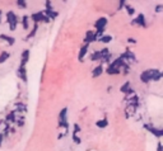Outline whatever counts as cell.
Wrapping results in <instances>:
<instances>
[{"mask_svg": "<svg viewBox=\"0 0 163 151\" xmlns=\"http://www.w3.org/2000/svg\"><path fill=\"white\" fill-rule=\"evenodd\" d=\"M162 77V72L159 70H157V69H150V70H147V71H144L140 74V80L143 83H149L150 80H159Z\"/></svg>", "mask_w": 163, "mask_h": 151, "instance_id": "obj_1", "label": "cell"}, {"mask_svg": "<svg viewBox=\"0 0 163 151\" xmlns=\"http://www.w3.org/2000/svg\"><path fill=\"white\" fill-rule=\"evenodd\" d=\"M66 112H68V108H63L60 111V114H59V126L60 127H64L66 131H68V121H66Z\"/></svg>", "mask_w": 163, "mask_h": 151, "instance_id": "obj_2", "label": "cell"}, {"mask_svg": "<svg viewBox=\"0 0 163 151\" xmlns=\"http://www.w3.org/2000/svg\"><path fill=\"white\" fill-rule=\"evenodd\" d=\"M7 18H8V23H9V28L11 29V31H14V29L17 28V17L14 14V11H8L7 14Z\"/></svg>", "mask_w": 163, "mask_h": 151, "instance_id": "obj_3", "label": "cell"}, {"mask_svg": "<svg viewBox=\"0 0 163 151\" xmlns=\"http://www.w3.org/2000/svg\"><path fill=\"white\" fill-rule=\"evenodd\" d=\"M32 19L34 20V24H37L38 22H45V23H49L50 22V19L47 18L45 14H44V11H38V13H34V14H32Z\"/></svg>", "mask_w": 163, "mask_h": 151, "instance_id": "obj_4", "label": "cell"}, {"mask_svg": "<svg viewBox=\"0 0 163 151\" xmlns=\"http://www.w3.org/2000/svg\"><path fill=\"white\" fill-rule=\"evenodd\" d=\"M132 26H139V27H147V23H145V17L144 14H139L136 17V19H134L131 22Z\"/></svg>", "mask_w": 163, "mask_h": 151, "instance_id": "obj_5", "label": "cell"}, {"mask_svg": "<svg viewBox=\"0 0 163 151\" xmlns=\"http://www.w3.org/2000/svg\"><path fill=\"white\" fill-rule=\"evenodd\" d=\"M120 57H121L124 61H125V60H128V61H130V62H136V58H135V56H134V53H132L131 51H129V50L126 51L124 55L120 56Z\"/></svg>", "mask_w": 163, "mask_h": 151, "instance_id": "obj_6", "label": "cell"}, {"mask_svg": "<svg viewBox=\"0 0 163 151\" xmlns=\"http://www.w3.org/2000/svg\"><path fill=\"white\" fill-rule=\"evenodd\" d=\"M144 127H145L147 130H149V131L152 132L154 136H157V137H162V136H163V131H162V130H158V128H155V127H152L150 124H145Z\"/></svg>", "mask_w": 163, "mask_h": 151, "instance_id": "obj_7", "label": "cell"}, {"mask_svg": "<svg viewBox=\"0 0 163 151\" xmlns=\"http://www.w3.org/2000/svg\"><path fill=\"white\" fill-rule=\"evenodd\" d=\"M96 39H97V38H96L94 32L88 31V32H87V36H86V38H84V42H86L84 45H89L90 42H93V41H96Z\"/></svg>", "mask_w": 163, "mask_h": 151, "instance_id": "obj_8", "label": "cell"}, {"mask_svg": "<svg viewBox=\"0 0 163 151\" xmlns=\"http://www.w3.org/2000/svg\"><path fill=\"white\" fill-rule=\"evenodd\" d=\"M106 24H107V19H106V18H99V19L96 22L94 27L97 28V29H105Z\"/></svg>", "mask_w": 163, "mask_h": 151, "instance_id": "obj_9", "label": "cell"}, {"mask_svg": "<svg viewBox=\"0 0 163 151\" xmlns=\"http://www.w3.org/2000/svg\"><path fill=\"white\" fill-rule=\"evenodd\" d=\"M18 76H19L24 83L27 81V72H26L24 66H19V69H18Z\"/></svg>", "mask_w": 163, "mask_h": 151, "instance_id": "obj_10", "label": "cell"}, {"mask_svg": "<svg viewBox=\"0 0 163 151\" xmlns=\"http://www.w3.org/2000/svg\"><path fill=\"white\" fill-rule=\"evenodd\" d=\"M87 51H88V45H83L80 51H79V56H78V60H79V61H83L84 56L87 55Z\"/></svg>", "mask_w": 163, "mask_h": 151, "instance_id": "obj_11", "label": "cell"}, {"mask_svg": "<svg viewBox=\"0 0 163 151\" xmlns=\"http://www.w3.org/2000/svg\"><path fill=\"white\" fill-rule=\"evenodd\" d=\"M29 58V51L28 50H24L23 51V55H22V62H21V66H24L26 68V64Z\"/></svg>", "mask_w": 163, "mask_h": 151, "instance_id": "obj_12", "label": "cell"}, {"mask_svg": "<svg viewBox=\"0 0 163 151\" xmlns=\"http://www.w3.org/2000/svg\"><path fill=\"white\" fill-rule=\"evenodd\" d=\"M44 14H45L47 18H49V19H50V18H51V19H54V18L57 17V13H56V11H54L52 9H46V10H44Z\"/></svg>", "mask_w": 163, "mask_h": 151, "instance_id": "obj_13", "label": "cell"}, {"mask_svg": "<svg viewBox=\"0 0 163 151\" xmlns=\"http://www.w3.org/2000/svg\"><path fill=\"white\" fill-rule=\"evenodd\" d=\"M102 72H103V68H102V65H99V66H97V68H94V70L92 71V76L98 77L99 75H102Z\"/></svg>", "mask_w": 163, "mask_h": 151, "instance_id": "obj_14", "label": "cell"}, {"mask_svg": "<svg viewBox=\"0 0 163 151\" xmlns=\"http://www.w3.org/2000/svg\"><path fill=\"white\" fill-rule=\"evenodd\" d=\"M120 71H121V70L113 68V66H111V65L107 68V74L108 75H117V74H120Z\"/></svg>", "mask_w": 163, "mask_h": 151, "instance_id": "obj_15", "label": "cell"}, {"mask_svg": "<svg viewBox=\"0 0 163 151\" xmlns=\"http://www.w3.org/2000/svg\"><path fill=\"white\" fill-rule=\"evenodd\" d=\"M97 127H99V128H105V127H107V124H108V121L106 119V118H103V119H99V121H97Z\"/></svg>", "mask_w": 163, "mask_h": 151, "instance_id": "obj_16", "label": "cell"}, {"mask_svg": "<svg viewBox=\"0 0 163 151\" xmlns=\"http://www.w3.org/2000/svg\"><path fill=\"white\" fill-rule=\"evenodd\" d=\"M9 56H10V53L9 52H2V55H0V64H3V62H5L9 58Z\"/></svg>", "mask_w": 163, "mask_h": 151, "instance_id": "obj_17", "label": "cell"}, {"mask_svg": "<svg viewBox=\"0 0 163 151\" xmlns=\"http://www.w3.org/2000/svg\"><path fill=\"white\" fill-rule=\"evenodd\" d=\"M99 39V42H103V43H108V42H111L112 41V37L111 36H101V37L98 38Z\"/></svg>", "mask_w": 163, "mask_h": 151, "instance_id": "obj_18", "label": "cell"}, {"mask_svg": "<svg viewBox=\"0 0 163 151\" xmlns=\"http://www.w3.org/2000/svg\"><path fill=\"white\" fill-rule=\"evenodd\" d=\"M135 108H136V107L128 105V108H126V117H130L131 114H134V113H135Z\"/></svg>", "mask_w": 163, "mask_h": 151, "instance_id": "obj_19", "label": "cell"}, {"mask_svg": "<svg viewBox=\"0 0 163 151\" xmlns=\"http://www.w3.org/2000/svg\"><path fill=\"white\" fill-rule=\"evenodd\" d=\"M129 89H130V81H126L125 84H124V85L121 87V88H120V90H121V93H128L129 92Z\"/></svg>", "mask_w": 163, "mask_h": 151, "instance_id": "obj_20", "label": "cell"}, {"mask_svg": "<svg viewBox=\"0 0 163 151\" xmlns=\"http://www.w3.org/2000/svg\"><path fill=\"white\" fill-rule=\"evenodd\" d=\"M15 121V112H10L8 116H7V123L10 122V123H13Z\"/></svg>", "mask_w": 163, "mask_h": 151, "instance_id": "obj_21", "label": "cell"}, {"mask_svg": "<svg viewBox=\"0 0 163 151\" xmlns=\"http://www.w3.org/2000/svg\"><path fill=\"white\" fill-rule=\"evenodd\" d=\"M90 60H92V61H97V60H101V53H99V51L93 52L92 55H90Z\"/></svg>", "mask_w": 163, "mask_h": 151, "instance_id": "obj_22", "label": "cell"}, {"mask_svg": "<svg viewBox=\"0 0 163 151\" xmlns=\"http://www.w3.org/2000/svg\"><path fill=\"white\" fill-rule=\"evenodd\" d=\"M8 128H9V123L4 122V121H0V131L5 130V132H8Z\"/></svg>", "mask_w": 163, "mask_h": 151, "instance_id": "obj_23", "label": "cell"}, {"mask_svg": "<svg viewBox=\"0 0 163 151\" xmlns=\"http://www.w3.org/2000/svg\"><path fill=\"white\" fill-rule=\"evenodd\" d=\"M0 38L8 41L9 45H14V38H13V37H8V36H4V34H3V36H0Z\"/></svg>", "mask_w": 163, "mask_h": 151, "instance_id": "obj_24", "label": "cell"}, {"mask_svg": "<svg viewBox=\"0 0 163 151\" xmlns=\"http://www.w3.org/2000/svg\"><path fill=\"white\" fill-rule=\"evenodd\" d=\"M22 20H23V22H22V23H23V28H24V29H28V27H29V24H28V17L24 15Z\"/></svg>", "mask_w": 163, "mask_h": 151, "instance_id": "obj_25", "label": "cell"}, {"mask_svg": "<svg viewBox=\"0 0 163 151\" xmlns=\"http://www.w3.org/2000/svg\"><path fill=\"white\" fill-rule=\"evenodd\" d=\"M17 5H18L19 8H26V7H27V3L24 2V0H18V2H17Z\"/></svg>", "mask_w": 163, "mask_h": 151, "instance_id": "obj_26", "label": "cell"}, {"mask_svg": "<svg viewBox=\"0 0 163 151\" xmlns=\"http://www.w3.org/2000/svg\"><path fill=\"white\" fill-rule=\"evenodd\" d=\"M126 10H128V14L129 15H134V13H135V9L129 7V5H126Z\"/></svg>", "mask_w": 163, "mask_h": 151, "instance_id": "obj_27", "label": "cell"}, {"mask_svg": "<svg viewBox=\"0 0 163 151\" xmlns=\"http://www.w3.org/2000/svg\"><path fill=\"white\" fill-rule=\"evenodd\" d=\"M36 31H37V24H34V27H33V29H32V32L27 36V38H31V37H33V36L36 34Z\"/></svg>", "mask_w": 163, "mask_h": 151, "instance_id": "obj_28", "label": "cell"}, {"mask_svg": "<svg viewBox=\"0 0 163 151\" xmlns=\"http://www.w3.org/2000/svg\"><path fill=\"white\" fill-rule=\"evenodd\" d=\"M73 140L75 141V143H80V142H82V141H80V138L78 137L75 134H73Z\"/></svg>", "mask_w": 163, "mask_h": 151, "instance_id": "obj_29", "label": "cell"}, {"mask_svg": "<svg viewBox=\"0 0 163 151\" xmlns=\"http://www.w3.org/2000/svg\"><path fill=\"white\" fill-rule=\"evenodd\" d=\"M79 131H80V127H79V126H78V124L75 123V124H74V132H73V134H75V135H77Z\"/></svg>", "mask_w": 163, "mask_h": 151, "instance_id": "obj_30", "label": "cell"}, {"mask_svg": "<svg viewBox=\"0 0 163 151\" xmlns=\"http://www.w3.org/2000/svg\"><path fill=\"white\" fill-rule=\"evenodd\" d=\"M163 9V5H157V8H155V11L157 13H161V10Z\"/></svg>", "mask_w": 163, "mask_h": 151, "instance_id": "obj_31", "label": "cell"}, {"mask_svg": "<svg viewBox=\"0 0 163 151\" xmlns=\"http://www.w3.org/2000/svg\"><path fill=\"white\" fill-rule=\"evenodd\" d=\"M17 107L19 108V109H22V111H26V105H23V104H18Z\"/></svg>", "mask_w": 163, "mask_h": 151, "instance_id": "obj_32", "label": "cell"}, {"mask_svg": "<svg viewBox=\"0 0 163 151\" xmlns=\"http://www.w3.org/2000/svg\"><path fill=\"white\" fill-rule=\"evenodd\" d=\"M122 7H125V2H124V0H121V2H120V5H119V9H121Z\"/></svg>", "mask_w": 163, "mask_h": 151, "instance_id": "obj_33", "label": "cell"}, {"mask_svg": "<svg viewBox=\"0 0 163 151\" xmlns=\"http://www.w3.org/2000/svg\"><path fill=\"white\" fill-rule=\"evenodd\" d=\"M157 151H162V142H158V147H157Z\"/></svg>", "mask_w": 163, "mask_h": 151, "instance_id": "obj_34", "label": "cell"}, {"mask_svg": "<svg viewBox=\"0 0 163 151\" xmlns=\"http://www.w3.org/2000/svg\"><path fill=\"white\" fill-rule=\"evenodd\" d=\"M128 41H129V43H135V42H136V41H135L134 38H129Z\"/></svg>", "mask_w": 163, "mask_h": 151, "instance_id": "obj_35", "label": "cell"}, {"mask_svg": "<svg viewBox=\"0 0 163 151\" xmlns=\"http://www.w3.org/2000/svg\"><path fill=\"white\" fill-rule=\"evenodd\" d=\"M3 138H4L3 134H0V145H2V142H3Z\"/></svg>", "mask_w": 163, "mask_h": 151, "instance_id": "obj_36", "label": "cell"}, {"mask_svg": "<svg viewBox=\"0 0 163 151\" xmlns=\"http://www.w3.org/2000/svg\"><path fill=\"white\" fill-rule=\"evenodd\" d=\"M0 23H2V10H0Z\"/></svg>", "mask_w": 163, "mask_h": 151, "instance_id": "obj_37", "label": "cell"}]
</instances>
